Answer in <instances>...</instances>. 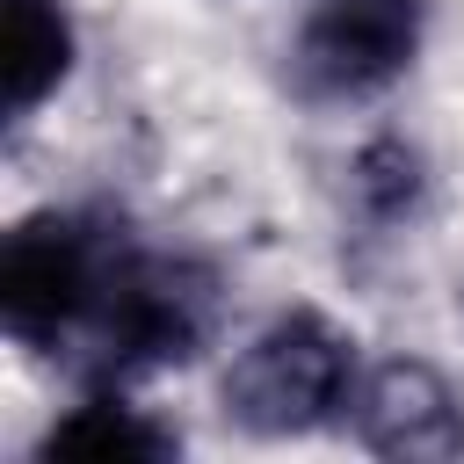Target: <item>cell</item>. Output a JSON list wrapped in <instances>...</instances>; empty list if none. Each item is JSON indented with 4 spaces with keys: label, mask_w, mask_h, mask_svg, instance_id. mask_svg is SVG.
<instances>
[{
    "label": "cell",
    "mask_w": 464,
    "mask_h": 464,
    "mask_svg": "<svg viewBox=\"0 0 464 464\" xmlns=\"http://www.w3.org/2000/svg\"><path fill=\"white\" fill-rule=\"evenodd\" d=\"M130 239L102 218L80 210H36L7 232L0 246V326L22 348H94L123 268H130Z\"/></svg>",
    "instance_id": "1"
},
{
    "label": "cell",
    "mask_w": 464,
    "mask_h": 464,
    "mask_svg": "<svg viewBox=\"0 0 464 464\" xmlns=\"http://www.w3.org/2000/svg\"><path fill=\"white\" fill-rule=\"evenodd\" d=\"M355 341L319 312L268 319L225 370V413L246 435H304L355 406Z\"/></svg>",
    "instance_id": "2"
},
{
    "label": "cell",
    "mask_w": 464,
    "mask_h": 464,
    "mask_svg": "<svg viewBox=\"0 0 464 464\" xmlns=\"http://www.w3.org/2000/svg\"><path fill=\"white\" fill-rule=\"evenodd\" d=\"M428 29V0H319L290 36V87L304 102L384 94Z\"/></svg>",
    "instance_id": "3"
},
{
    "label": "cell",
    "mask_w": 464,
    "mask_h": 464,
    "mask_svg": "<svg viewBox=\"0 0 464 464\" xmlns=\"http://www.w3.org/2000/svg\"><path fill=\"white\" fill-rule=\"evenodd\" d=\"M355 435L392 457H450L464 442V406L428 362H384L355 384Z\"/></svg>",
    "instance_id": "4"
},
{
    "label": "cell",
    "mask_w": 464,
    "mask_h": 464,
    "mask_svg": "<svg viewBox=\"0 0 464 464\" xmlns=\"http://www.w3.org/2000/svg\"><path fill=\"white\" fill-rule=\"evenodd\" d=\"M72 72V22L58 0H7V116H29Z\"/></svg>",
    "instance_id": "5"
},
{
    "label": "cell",
    "mask_w": 464,
    "mask_h": 464,
    "mask_svg": "<svg viewBox=\"0 0 464 464\" xmlns=\"http://www.w3.org/2000/svg\"><path fill=\"white\" fill-rule=\"evenodd\" d=\"M167 457L174 450V435L167 428H152L138 406H123V399H87V406H72L65 420H51V435H44V457Z\"/></svg>",
    "instance_id": "6"
}]
</instances>
